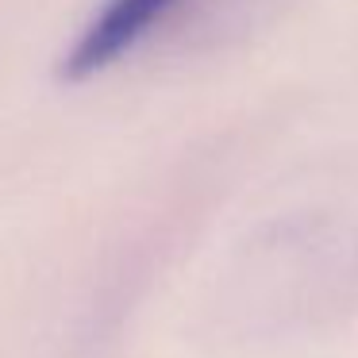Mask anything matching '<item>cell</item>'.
<instances>
[{"label": "cell", "mask_w": 358, "mask_h": 358, "mask_svg": "<svg viewBox=\"0 0 358 358\" xmlns=\"http://www.w3.org/2000/svg\"><path fill=\"white\" fill-rule=\"evenodd\" d=\"M189 4L193 0H104L73 39L70 55L62 58V73L78 81L116 66L150 35L162 31L173 16H181Z\"/></svg>", "instance_id": "obj_1"}]
</instances>
